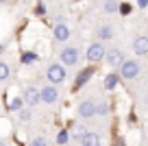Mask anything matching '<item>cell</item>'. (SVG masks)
<instances>
[{
  "instance_id": "obj_1",
  "label": "cell",
  "mask_w": 148,
  "mask_h": 146,
  "mask_svg": "<svg viewBox=\"0 0 148 146\" xmlns=\"http://www.w3.org/2000/svg\"><path fill=\"white\" fill-rule=\"evenodd\" d=\"M118 68H120V70H118V76L124 79V81L137 79L139 72H142V65H139V61H135V59H124Z\"/></svg>"
},
{
  "instance_id": "obj_2",
  "label": "cell",
  "mask_w": 148,
  "mask_h": 146,
  "mask_svg": "<svg viewBox=\"0 0 148 146\" xmlns=\"http://www.w3.org/2000/svg\"><path fill=\"white\" fill-rule=\"evenodd\" d=\"M79 48L76 46H65V48H61L59 52V63L61 65H76L79 63Z\"/></svg>"
},
{
  "instance_id": "obj_3",
  "label": "cell",
  "mask_w": 148,
  "mask_h": 146,
  "mask_svg": "<svg viewBox=\"0 0 148 146\" xmlns=\"http://www.w3.org/2000/svg\"><path fill=\"white\" fill-rule=\"evenodd\" d=\"M46 76H48V81H50L52 85H59V83H63L65 76H68V72H65V65H61V63H50V65H48V70H46Z\"/></svg>"
},
{
  "instance_id": "obj_4",
  "label": "cell",
  "mask_w": 148,
  "mask_h": 146,
  "mask_svg": "<svg viewBox=\"0 0 148 146\" xmlns=\"http://www.w3.org/2000/svg\"><path fill=\"white\" fill-rule=\"evenodd\" d=\"M105 52H107L105 44H102V41H94V44L87 46V52H85V57H87L89 63H98V61L105 59Z\"/></svg>"
},
{
  "instance_id": "obj_5",
  "label": "cell",
  "mask_w": 148,
  "mask_h": 146,
  "mask_svg": "<svg viewBox=\"0 0 148 146\" xmlns=\"http://www.w3.org/2000/svg\"><path fill=\"white\" fill-rule=\"evenodd\" d=\"M57 98H59V92H57V87L52 85V83L39 90V101L46 103V105H52V103H57Z\"/></svg>"
},
{
  "instance_id": "obj_6",
  "label": "cell",
  "mask_w": 148,
  "mask_h": 146,
  "mask_svg": "<svg viewBox=\"0 0 148 146\" xmlns=\"http://www.w3.org/2000/svg\"><path fill=\"white\" fill-rule=\"evenodd\" d=\"M94 72H96V68H94V65H87V68H83L79 74H76V79H74V87H72V90H81V87H83L85 83H87L89 79L94 76Z\"/></svg>"
},
{
  "instance_id": "obj_7",
  "label": "cell",
  "mask_w": 148,
  "mask_h": 146,
  "mask_svg": "<svg viewBox=\"0 0 148 146\" xmlns=\"http://www.w3.org/2000/svg\"><path fill=\"white\" fill-rule=\"evenodd\" d=\"M105 59L109 65H113V68H118V65L124 61V52L120 50V48H109V50L105 52Z\"/></svg>"
},
{
  "instance_id": "obj_8",
  "label": "cell",
  "mask_w": 148,
  "mask_h": 146,
  "mask_svg": "<svg viewBox=\"0 0 148 146\" xmlns=\"http://www.w3.org/2000/svg\"><path fill=\"white\" fill-rule=\"evenodd\" d=\"M133 52H135V55H139V57L148 55V37L146 35H139V37H135V39H133Z\"/></svg>"
},
{
  "instance_id": "obj_9",
  "label": "cell",
  "mask_w": 148,
  "mask_h": 146,
  "mask_svg": "<svg viewBox=\"0 0 148 146\" xmlns=\"http://www.w3.org/2000/svg\"><path fill=\"white\" fill-rule=\"evenodd\" d=\"M79 116L81 118H94V116H96V103L94 101H83L79 105Z\"/></svg>"
},
{
  "instance_id": "obj_10",
  "label": "cell",
  "mask_w": 148,
  "mask_h": 146,
  "mask_svg": "<svg viewBox=\"0 0 148 146\" xmlns=\"http://www.w3.org/2000/svg\"><path fill=\"white\" fill-rule=\"evenodd\" d=\"M22 101L26 103L28 107H35V105H39V90L37 87H26V92H24V96H22Z\"/></svg>"
},
{
  "instance_id": "obj_11",
  "label": "cell",
  "mask_w": 148,
  "mask_h": 146,
  "mask_svg": "<svg viewBox=\"0 0 148 146\" xmlns=\"http://www.w3.org/2000/svg\"><path fill=\"white\" fill-rule=\"evenodd\" d=\"M52 37H55V41H68V39H70V28H68V24L59 22V24L55 26V31H52Z\"/></svg>"
},
{
  "instance_id": "obj_12",
  "label": "cell",
  "mask_w": 148,
  "mask_h": 146,
  "mask_svg": "<svg viewBox=\"0 0 148 146\" xmlns=\"http://www.w3.org/2000/svg\"><path fill=\"white\" fill-rule=\"evenodd\" d=\"M79 144H81V146H102V142H100V135H98V133L85 131L83 137L79 140Z\"/></svg>"
},
{
  "instance_id": "obj_13",
  "label": "cell",
  "mask_w": 148,
  "mask_h": 146,
  "mask_svg": "<svg viewBox=\"0 0 148 146\" xmlns=\"http://www.w3.org/2000/svg\"><path fill=\"white\" fill-rule=\"evenodd\" d=\"M96 35H98V41H109V39L116 37V31H113L111 24H102V26H98Z\"/></svg>"
},
{
  "instance_id": "obj_14",
  "label": "cell",
  "mask_w": 148,
  "mask_h": 146,
  "mask_svg": "<svg viewBox=\"0 0 148 146\" xmlns=\"http://www.w3.org/2000/svg\"><path fill=\"white\" fill-rule=\"evenodd\" d=\"M118 83H120V76H118L116 72H109V74L105 76V90H109V92H111V90H116Z\"/></svg>"
},
{
  "instance_id": "obj_15",
  "label": "cell",
  "mask_w": 148,
  "mask_h": 146,
  "mask_svg": "<svg viewBox=\"0 0 148 146\" xmlns=\"http://www.w3.org/2000/svg\"><path fill=\"white\" fill-rule=\"evenodd\" d=\"M37 59H39V57H37V52H33V50L22 52V57H20V61H22L24 65H31V63H35Z\"/></svg>"
},
{
  "instance_id": "obj_16",
  "label": "cell",
  "mask_w": 148,
  "mask_h": 146,
  "mask_svg": "<svg viewBox=\"0 0 148 146\" xmlns=\"http://www.w3.org/2000/svg\"><path fill=\"white\" fill-rule=\"evenodd\" d=\"M57 144H59V146H65V144H68V142H70V133L68 131H65V129H61V131L59 133H57Z\"/></svg>"
},
{
  "instance_id": "obj_17",
  "label": "cell",
  "mask_w": 148,
  "mask_h": 146,
  "mask_svg": "<svg viewBox=\"0 0 148 146\" xmlns=\"http://www.w3.org/2000/svg\"><path fill=\"white\" fill-rule=\"evenodd\" d=\"M18 114H20V122H31V120H33V111H31V107H26V109L22 107Z\"/></svg>"
},
{
  "instance_id": "obj_18",
  "label": "cell",
  "mask_w": 148,
  "mask_h": 146,
  "mask_svg": "<svg viewBox=\"0 0 148 146\" xmlns=\"http://www.w3.org/2000/svg\"><path fill=\"white\" fill-rule=\"evenodd\" d=\"M102 9H105V13H116L118 11V0H105Z\"/></svg>"
},
{
  "instance_id": "obj_19",
  "label": "cell",
  "mask_w": 148,
  "mask_h": 146,
  "mask_svg": "<svg viewBox=\"0 0 148 146\" xmlns=\"http://www.w3.org/2000/svg\"><path fill=\"white\" fill-rule=\"evenodd\" d=\"M9 74H11V68H9V63H7V61H0V81L9 79Z\"/></svg>"
},
{
  "instance_id": "obj_20",
  "label": "cell",
  "mask_w": 148,
  "mask_h": 146,
  "mask_svg": "<svg viewBox=\"0 0 148 146\" xmlns=\"http://www.w3.org/2000/svg\"><path fill=\"white\" fill-rule=\"evenodd\" d=\"M7 107H9V111H20V109L24 107V101H22V98H13Z\"/></svg>"
},
{
  "instance_id": "obj_21",
  "label": "cell",
  "mask_w": 148,
  "mask_h": 146,
  "mask_svg": "<svg viewBox=\"0 0 148 146\" xmlns=\"http://www.w3.org/2000/svg\"><path fill=\"white\" fill-rule=\"evenodd\" d=\"M109 114V105L107 103H96V116H107Z\"/></svg>"
},
{
  "instance_id": "obj_22",
  "label": "cell",
  "mask_w": 148,
  "mask_h": 146,
  "mask_svg": "<svg viewBox=\"0 0 148 146\" xmlns=\"http://www.w3.org/2000/svg\"><path fill=\"white\" fill-rule=\"evenodd\" d=\"M28 146H50V144L46 142V137H33Z\"/></svg>"
},
{
  "instance_id": "obj_23",
  "label": "cell",
  "mask_w": 148,
  "mask_h": 146,
  "mask_svg": "<svg viewBox=\"0 0 148 146\" xmlns=\"http://www.w3.org/2000/svg\"><path fill=\"white\" fill-rule=\"evenodd\" d=\"M118 11H120L122 15H126V13L131 11V5H118Z\"/></svg>"
},
{
  "instance_id": "obj_24",
  "label": "cell",
  "mask_w": 148,
  "mask_h": 146,
  "mask_svg": "<svg viewBox=\"0 0 148 146\" xmlns=\"http://www.w3.org/2000/svg\"><path fill=\"white\" fill-rule=\"evenodd\" d=\"M135 5H137L139 9H148V0H135Z\"/></svg>"
},
{
  "instance_id": "obj_25",
  "label": "cell",
  "mask_w": 148,
  "mask_h": 146,
  "mask_svg": "<svg viewBox=\"0 0 148 146\" xmlns=\"http://www.w3.org/2000/svg\"><path fill=\"white\" fill-rule=\"evenodd\" d=\"M35 13L42 15V13H44V5H37V7H35Z\"/></svg>"
},
{
  "instance_id": "obj_26",
  "label": "cell",
  "mask_w": 148,
  "mask_h": 146,
  "mask_svg": "<svg viewBox=\"0 0 148 146\" xmlns=\"http://www.w3.org/2000/svg\"><path fill=\"white\" fill-rule=\"evenodd\" d=\"M2 52H5V46H2V44H0V55H2Z\"/></svg>"
},
{
  "instance_id": "obj_27",
  "label": "cell",
  "mask_w": 148,
  "mask_h": 146,
  "mask_svg": "<svg viewBox=\"0 0 148 146\" xmlns=\"http://www.w3.org/2000/svg\"><path fill=\"white\" fill-rule=\"evenodd\" d=\"M0 146H7V144H5V142H0Z\"/></svg>"
},
{
  "instance_id": "obj_28",
  "label": "cell",
  "mask_w": 148,
  "mask_h": 146,
  "mask_svg": "<svg viewBox=\"0 0 148 146\" xmlns=\"http://www.w3.org/2000/svg\"><path fill=\"white\" fill-rule=\"evenodd\" d=\"M74 2H81V0H74Z\"/></svg>"
},
{
  "instance_id": "obj_29",
  "label": "cell",
  "mask_w": 148,
  "mask_h": 146,
  "mask_svg": "<svg viewBox=\"0 0 148 146\" xmlns=\"http://www.w3.org/2000/svg\"><path fill=\"white\" fill-rule=\"evenodd\" d=\"M20 146H22V144H20Z\"/></svg>"
}]
</instances>
